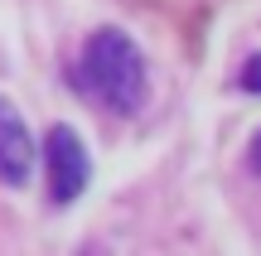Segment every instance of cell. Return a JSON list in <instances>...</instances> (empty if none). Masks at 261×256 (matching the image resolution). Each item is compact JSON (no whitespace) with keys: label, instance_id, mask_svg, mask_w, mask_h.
Segmentation results:
<instances>
[{"label":"cell","instance_id":"5","mask_svg":"<svg viewBox=\"0 0 261 256\" xmlns=\"http://www.w3.org/2000/svg\"><path fill=\"white\" fill-rule=\"evenodd\" d=\"M247 169H252L256 179H261V131L252 135V145H247Z\"/></svg>","mask_w":261,"mask_h":256},{"label":"cell","instance_id":"2","mask_svg":"<svg viewBox=\"0 0 261 256\" xmlns=\"http://www.w3.org/2000/svg\"><path fill=\"white\" fill-rule=\"evenodd\" d=\"M44 169H48V198L54 203H77L87 189V179H92V160H87L83 140H77L73 126H48L44 135Z\"/></svg>","mask_w":261,"mask_h":256},{"label":"cell","instance_id":"3","mask_svg":"<svg viewBox=\"0 0 261 256\" xmlns=\"http://www.w3.org/2000/svg\"><path fill=\"white\" fill-rule=\"evenodd\" d=\"M34 169V140L15 106L0 97V184H24Z\"/></svg>","mask_w":261,"mask_h":256},{"label":"cell","instance_id":"1","mask_svg":"<svg viewBox=\"0 0 261 256\" xmlns=\"http://www.w3.org/2000/svg\"><path fill=\"white\" fill-rule=\"evenodd\" d=\"M77 87L87 97L107 106L116 116H136L150 97V73H145V53L140 44L116 24H102L92 39L83 44L77 58Z\"/></svg>","mask_w":261,"mask_h":256},{"label":"cell","instance_id":"4","mask_svg":"<svg viewBox=\"0 0 261 256\" xmlns=\"http://www.w3.org/2000/svg\"><path fill=\"white\" fill-rule=\"evenodd\" d=\"M237 82H242V92L261 97V53H252V58L242 63V73H237Z\"/></svg>","mask_w":261,"mask_h":256}]
</instances>
